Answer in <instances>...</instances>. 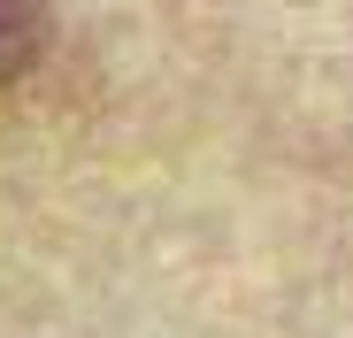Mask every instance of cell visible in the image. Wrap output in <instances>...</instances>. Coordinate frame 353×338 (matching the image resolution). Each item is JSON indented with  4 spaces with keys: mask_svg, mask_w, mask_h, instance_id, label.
Segmentation results:
<instances>
[{
    "mask_svg": "<svg viewBox=\"0 0 353 338\" xmlns=\"http://www.w3.org/2000/svg\"><path fill=\"white\" fill-rule=\"evenodd\" d=\"M39 39H46V0H0V85L31 70Z\"/></svg>",
    "mask_w": 353,
    "mask_h": 338,
    "instance_id": "cell-1",
    "label": "cell"
}]
</instances>
